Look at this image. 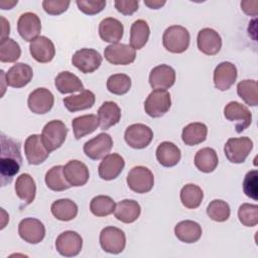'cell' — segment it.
<instances>
[{
  "mask_svg": "<svg viewBox=\"0 0 258 258\" xmlns=\"http://www.w3.org/2000/svg\"><path fill=\"white\" fill-rule=\"evenodd\" d=\"M208 127L201 122L189 123L182 129L181 139L185 145L194 146L204 142L207 139Z\"/></svg>",
  "mask_w": 258,
  "mask_h": 258,
  "instance_id": "35",
  "label": "cell"
},
{
  "mask_svg": "<svg viewBox=\"0 0 258 258\" xmlns=\"http://www.w3.org/2000/svg\"><path fill=\"white\" fill-rule=\"evenodd\" d=\"M54 97L52 93L45 88H37L32 91L27 99L29 110L34 114H45L53 106Z\"/></svg>",
  "mask_w": 258,
  "mask_h": 258,
  "instance_id": "16",
  "label": "cell"
},
{
  "mask_svg": "<svg viewBox=\"0 0 258 258\" xmlns=\"http://www.w3.org/2000/svg\"><path fill=\"white\" fill-rule=\"evenodd\" d=\"M126 181L132 191L146 194L150 191L154 185V176L149 168L138 165L130 169Z\"/></svg>",
  "mask_w": 258,
  "mask_h": 258,
  "instance_id": "3",
  "label": "cell"
},
{
  "mask_svg": "<svg viewBox=\"0 0 258 258\" xmlns=\"http://www.w3.org/2000/svg\"><path fill=\"white\" fill-rule=\"evenodd\" d=\"M95 94L90 90H84L79 95H72L63 98L62 102L68 111L74 113L82 110H87L95 104Z\"/></svg>",
  "mask_w": 258,
  "mask_h": 258,
  "instance_id": "31",
  "label": "cell"
},
{
  "mask_svg": "<svg viewBox=\"0 0 258 258\" xmlns=\"http://www.w3.org/2000/svg\"><path fill=\"white\" fill-rule=\"evenodd\" d=\"M150 28L147 22L143 19L134 21L130 28V46L135 50L141 49L148 41Z\"/></svg>",
  "mask_w": 258,
  "mask_h": 258,
  "instance_id": "37",
  "label": "cell"
},
{
  "mask_svg": "<svg viewBox=\"0 0 258 258\" xmlns=\"http://www.w3.org/2000/svg\"><path fill=\"white\" fill-rule=\"evenodd\" d=\"M24 153L29 164L38 165L46 160L50 152L44 146L41 135L32 134L24 142Z\"/></svg>",
  "mask_w": 258,
  "mask_h": 258,
  "instance_id": "15",
  "label": "cell"
},
{
  "mask_svg": "<svg viewBox=\"0 0 258 258\" xmlns=\"http://www.w3.org/2000/svg\"><path fill=\"white\" fill-rule=\"evenodd\" d=\"M103 60L100 52L93 48H81L72 57V63L84 74H91L99 69Z\"/></svg>",
  "mask_w": 258,
  "mask_h": 258,
  "instance_id": "10",
  "label": "cell"
},
{
  "mask_svg": "<svg viewBox=\"0 0 258 258\" xmlns=\"http://www.w3.org/2000/svg\"><path fill=\"white\" fill-rule=\"evenodd\" d=\"M33 77L32 68L23 62H16L7 73H5V82L11 88H22L30 83Z\"/></svg>",
  "mask_w": 258,
  "mask_h": 258,
  "instance_id": "20",
  "label": "cell"
},
{
  "mask_svg": "<svg viewBox=\"0 0 258 258\" xmlns=\"http://www.w3.org/2000/svg\"><path fill=\"white\" fill-rule=\"evenodd\" d=\"M241 8L242 10L250 16H256L258 11V1L254 0V1H242L241 2Z\"/></svg>",
  "mask_w": 258,
  "mask_h": 258,
  "instance_id": "50",
  "label": "cell"
},
{
  "mask_svg": "<svg viewBox=\"0 0 258 258\" xmlns=\"http://www.w3.org/2000/svg\"><path fill=\"white\" fill-rule=\"evenodd\" d=\"M131 88V79L125 74H114L107 80V89L114 95H124Z\"/></svg>",
  "mask_w": 258,
  "mask_h": 258,
  "instance_id": "42",
  "label": "cell"
},
{
  "mask_svg": "<svg viewBox=\"0 0 258 258\" xmlns=\"http://www.w3.org/2000/svg\"><path fill=\"white\" fill-rule=\"evenodd\" d=\"M124 26L116 18L107 17L104 18L99 24V35L102 40L106 42L118 43L119 40L123 37Z\"/></svg>",
  "mask_w": 258,
  "mask_h": 258,
  "instance_id": "26",
  "label": "cell"
},
{
  "mask_svg": "<svg viewBox=\"0 0 258 258\" xmlns=\"http://www.w3.org/2000/svg\"><path fill=\"white\" fill-rule=\"evenodd\" d=\"M1 23H2V33H1V40L8 38L9 32H10V25L9 22L3 17L1 16Z\"/></svg>",
  "mask_w": 258,
  "mask_h": 258,
  "instance_id": "51",
  "label": "cell"
},
{
  "mask_svg": "<svg viewBox=\"0 0 258 258\" xmlns=\"http://www.w3.org/2000/svg\"><path fill=\"white\" fill-rule=\"evenodd\" d=\"M219 163L218 155L215 149L211 147H205L200 149L195 156L196 167L205 173L213 172Z\"/></svg>",
  "mask_w": 258,
  "mask_h": 258,
  "instance_id": "36",
  "label": "cell"
},
{
  "mask_svg": "<svg viewBox=\"0 0 258 258\" xmlns=\"http://www.w3.org/2000/svg\"><path fill=\"white\" fill-rule=\"evenodd\" d=\"M204 199L203 189L194 183H187L180 189V202L187 209H197Z\"/></svg>",
  "mask_w": 258,
  "mask_h": 258,
  "instance_id": "39",
  "label": "cell"
},
{
  "mask_svg": "<svg viewBox=\"0 0 258 258\" xmlns=\"http://www.w3.org/2000/svg\"><path fill=\"white\" fill-rule=\"evenodd\" d=\"M116 204L109 196H97L90 203V211L96 217H106L114 213Z\"/></svg>",
  "mask_w": 258,
  "mask_h": 258,
  "instance_id": "41",
  "label": "cell"
},
{
  "mask_svg": "<svg viewBox=\"0 0 258 258\" xmlns=\"http://www.w3.org/2000/svg\"><path fill=\"white\" fill-rule=\"evenodd\" d=\"M19 141L1 134V153H0V177L1 185L10 183L13 177L19 172L22 164Z\"/></svg>",
  "mask_w": 258,
  "mask_h": 258,
  "instance_id": "1",
  "label": "cell"
},
{
  "mask_svg": "<svg viewBox=\"0 0 258 258\" xmlns=\"http://www.w3.org/2000/svg\"><path fill=\"white\" fill-rule=\"evenodd\" d=\"M238 218L242 225L254 227L258 224V206L252 204H243L239 207Z\"/></svg>",
  "mask_w": 258,
  "mask_h": 258,
  "instance_id": "45",
  "label": "cell"
},
{
  "mask_svg": "<svg viewBox=\"0 0 258 258\" xmlns=\"http://www.w3.org/2000/svg\"><path fill=\"white\" fill-rule=\"evenodd\" d=\"M98 119L100 128L102 130H107L120 121L121 109L115 102H104L98 110Z\"/></svg>",
  "mask_w": 258,
  "mask_h": 258,
  "instance_id": "28",
  "label": "cell"
},
{
  "mask_svg": "<svg viewBox=\"0 0 258 258\" xmlns=\"http://www.w3.org/2000/svg\"><path fill=\"white\" fill-rule=\"evenodd\" d=\"M100 245L107 253L119 254L126 246L125 233L116 227H106L100 233Z\"/></svg>",
  "mask_w": 258,
  "mask_h": 258,
  "instance_id": "7",
  "label": "cell"
},
{
  "mask_svg": "<svg viewBox=\"0 0 258 258\" xmlns=\"http://www.w3.org/2000/svg\"><path fill=\"white\" fill-rule=\"evenodd\" d=\"M16 4H17V0L16 1H8V2L6 0H2L0 2V7H1V9L6 10V9L13 8V6L16 5Z\"/></svg>",
  "mask_w": 258,
  "mask_h": 258,
  "instance_id": "53",
  "label": "cell"
},
{
  "mask_svg": "<svg viewBox=\"0 0 258 258\" xmlns=\"http://www.w3.org/2000/svg\"><path fill=\"white\" fill-rule=\"evenodd\" d=\"M76 4L80 11L87 15H95L100 13L106 6V1L96 0H77Z\"/></svg>",
  "mask_w": 258,
  "mask_h": 258,
  "instance_id": "47",
  "label": "cell"
},
{
  "mask_svg": "<svg viewBox=\"0 0 258 258\" xmlns=\"http://www.w3.org/2000/svg\"><path fill=\"white\" fill-rule=\"evenodd\" d=\"M141 214L140 205L134 200H123L119 202L114 211L115 218L125 224L135 222Z\"/></svg>",
  "mask_w": 258,
  "mask_h": 258,
  "instance_id": "30",
  "label": "cell"
},
{
  "mask_svg": "<svg viewBox=\"0 0 258 258\" xmlns=\"http://www.w3.org/2000/svg\"><path fill=\"white\" fill-rule=\"evenodd\" d=\"M104 56L112 64L126 66L135 60L136 51L129 44L112 43L105 47Z\"/></svg>",
  "mask_w": 258,
  "mask_h": 258,
  "instance_id": "13",
  "label": "cell"
},
{
  "mask_svg": "<svg viewBox=\"0 0 258 258\" xmlns=\"http://www.w3.org/2000/svg\"><path fill=\"white\" fill-rule=\"evenodd\" d=\"M21 55L19 44L12 38L2 39L0 42V60L1 62H15Z\"/></svg>",
  "mask_w": 258,
  "mask_h": 258,
  "instance_id": "43",
  "label": "cell"
},
{
  "mask_svg": "<svg viewBox=\"0 0 258 258\" xmlns=\"http://www.w3.org/2000/svg\"><path fill=\"white\" fill-rule=\"evenodd\" d=\"M258 86L255 80H243L237 85L238 96L249 106L255 107L258 104Z\"/></svg>",
  "mask_w": 258,
  "mask_h": 258,
  "instance_id": "40",
  "label": "cell"
},
{
  "mask_svg": "<svg viewBox=\"0 0 258 258\" xmlns=\"http://www.w3.org/2000/svg\"><path fill=\"white\" fill-rule=\"evenodd\" d=\"M15 192L17 197L22 201L20 209L25 208L34 201L36 184L29 173H22L16 178Z\"/></svg>",
  "mask_w": 258,
  "mask_h": 258,
  "instance_id": "25",
  "label": "cell"
},
{
  "mask_svg": "<svg viewBox=\"0 0 258 258\" xmlns=\"http://www.w3.org/2000/svg\"><path fill=\"white\" fill-rule=\"evenodd\" d=\"M17 31L25 41H32L38 37L41 31V21L39 17L32 12L21 14L17 21Z\"/></svg>",
  "mask_w": 258,
  "mask_h": 258,
  "instance_id": "17",
  "label": "cell"
},
{
  "mask_svg": "<svg viewBox=\"0 0 258 258\" xmlns=\"http://www.w3.org/2000/svg\"><path fill=\"white\" fill-rule=\"evenodd\" d=\"M231 214L230 206L223 200H214L207 207V215L215 222H225Z\"/></svg>",
  "mask_w": 258,
  "mask_h": 258,
  "instance_id": "44",
  "label": "cell"
},
{
  "mask_svg": "<svg viewBox=\"0 0 258 258\" xmlns=\"http://www.w3.org/2000/svg\"><path fill=\"white\" fill-rule=\"evenodd\" d=\"M44 180L47 187L53 191H63L72 186L64 177L62 165H55L48 169Z\"/></svg>",
  "mask_w": 258,
  "mask_h": 258,
  "instance_id": "38",
  "label": "cell"
},
{
  "mask_svg": "<svg viewBox=\"0 0 258 258\" xmlns=\"http://www.w3.org/2000/svg\"><path fill=\"white\" fill-rule=\"evenodd\" d=\"M190 35L188 30L181 25H171L162 35V43L166 50L172 53H182L188 48Z\"/></svg>",
  "mask_w": 258,
  "mask_h": 258,
  "instance_id": "2",
  "label": "cell"
},
{
  "mask_svg": "<svg viewBox=\"0 0 258 258\" xmlns=\"http://www.w3.org/2000/svg\"><path fill=\"white\" fill-rule=\"evenodd\" d=\"M115 8L123 15H132L138 10L139 2L136 0H116Z\"/></svg>",
  "mask_w": 258,
  "mask_h": 258,
  "instance_id": "49",
  "label": "cell"
},
{
  "mask_svg": "<svg viewBox=\"0 0 258 258\" xmlns=\"http://www.w3.org/2000/svg\"><path fill=\"white\" fill-rule=\"evenodd\" d=\"M31 56L40 63H46L52 60L55 54L53 42L46 36H38L29 44Z\"/></svg>",
  "mask_w": 258,
  "mask_h": 258,
  "instance_id": "23",
  "label": "cell"
},
{
  "mask_svg": "<svg viewBox=\"0 0 258 258\" xmlns=\"http://www.w3.org/2000/svg\"><path fill=\"white\" fill-rule=\"evenodd\" d=\"M83 247V239L75 231H64L55 240L56 251L64 257H75L80 254Z\"/></svg>",
  "mask_w": 258,
  "mask_h": 258,
  "instance_id": "12",
  "label": "cell"
},
{
  "mask_svg": "<svg viewBox=\"0 0 258 258\" xmlns=\"http://www.w3.org/2000/svg\"><path fill=\"white\" fill-rule=\"evenodd\" d=\"M144 4L146 6H148L151 9H159L161 8L164 4L165 1H161V0H145Z\"/></svg>",
  "mask_w": 258,
  "mask_h": 258,
  "instance_id": "52",
  "label": "cell"
},
{
  "mask_svg": "<svg viewBox=\"0 0 258 258\" xmlns=\"http://www.w3.org/2000/svg\"><path fill=\"white\" fill-rule=\"evenodd\" d=\"M71 2L64 0H44L42 1L43 10L49 15H59L68 10Z\"/></svg>",
  "mask_w": 258,
  "mask_h": 258,
  "instance_id": "48",
  "label": "cell"
},
{
  "mask_svg": "<svg viewBox=\"0 0 258 258\" xmlns=\"http://www.w3.org/2000/svg\"><path fill=\"white\" fill-rule=\"evenodd\" d=\"M171 106L170 94L166 90H153L144 102L145 113L152 118L162 117Z\"/></svg>",
  "mask_w": 258,
  "mask_h": 258,
  "instance_id": "5",
  "label": "cell"
},
{
  "mask_svg": "<svg viewBox=\"0 0 258 258\" xmlns=\"http://www.w3.org/2000/svg\"><path fill=\"white\" fill-rule=\"evenodd\" d=\"M100 126L99 119L94 114L79 116L72 121V127L76 139H81L93 133Z\"/></svg>",
  "mask_w": 258,
  "mask_h": 258,
  "instance_id": "34",
  "label": "cell"
},
{
  "mask_svg": "<svg viewBox=\"0 0 258 258\" xmlns=\"http://www.w3.org/2000/svg\"><path fill=\"white\" fill-rule=\"evenodd\" d=\"M63 174L68 182L72 186L85 185L90 177L87 165L80 160H70L63 166Z\"/></svg>",
  "mask_w": 258,
  "mask_h": 258,
  "instance_id": "24",
  "label": "cell"
},
{
  "mask_svg": "<svg viewBox=\"0 0 258 258\" xmlns=\"http://www.w3.org/2000/svg\"><path fill=\"white\" fill-rule=\"evenodd\" d=\"M68 128L60 120H51L46 123L41 132V139L46 149L51 152L59 148L66 140Z\"/></svg>",
  "mask_w": 258,
  "mask_h": 258,
  "instance_id": "4",
  "label": "cell"
},
{
  "mask_svg": "<svg viewBox=\"0 0 258 258\" xmlns=\"http://www.w3.org/2000/svg\"><path fill=\"white\" fill-rule=\"evenodd\" d=\"M124 139L130 147L134 149H143L152 141L153 131L145 124H132L126 128Z\"/></svg>",
  "mask_w": 258,
  "mask_h": 258,
  "instance_id": "9",
  "label": "cell"
},
{
  "mask_svg": "<svg viewBox=\"0 0 258 258\" xmlns=\"http://www.w3.org/2000/svg\"><path fill=\"white\" fill-rule=\"evenodd\" d=\"M78 206L70 199H60L54 201L50 206L52 216L62 222L74 220L78 215Z\"/></svg>",
  "mask_w": 258,
  "mask_h": 258,
  "instance_id": "33",
  "label": "cell"
},
{
  "mask_svg": "<svg viewBox=\"0 0 258 258\" xmlns=\"http://www.w3.org/2000/svg\"><path fill=\"white\" fill-rule=\"evenodd\" d=\"M202 227L199 223L190 220H185L177 223L174 227L175 237L187 244L198 242L202 237Z\"/></svg>",
  "mask_w": 258,
  "mask_h": 258,
  "instance_id": "27",
  "label": "cell"
},
{
  "mask_svg": "<svg viewBox=\"0 0 258 258\" xmlns=\"http://www.w3.org/2000/svg\"><path fill=\"white\" fill-rule=\"evenodd\" d=\"M237 68L230 61L219 63L214 71V85L220 91L229 90L237 80Z\"/></svg>",
  "mask_w": 258,
  "mask_h": 258,
  "instance_id": "22",
  "label": "cell"
},
{
  "mask_svg": "<svg viewBox=\"0 0 258 258\" xmlns=\"http://www.w3.org/2000/svg\"><path fill=\"white\" fill-rule=\"evenodd\" d=\"M257 177H258V173L256 169L250 170L246 173L244 181H243V190L245 192V195L250 198L253 199L254 201H257L258 197H257Z\"/></svg>",
  "mask_w": 258,
  "mask_h": 258,
  "instance_id": "46",
  "label": "cell"
},
{
  "mask_svg": "<svg viewBox=\"0 0 258 258\" xmlns=\"http://www.w3.org/2000/svg\"><path fill=\"white\" fill-rule=\"evenodd\" d=\"M124 158L118 153L106 155L98 167L99 176L104 180H113L117 178L124 169Z\"/></svg>",
  "mask_w": 258,
  "mask_h": 258,
  "instance_id": "21",
  "label": "cell"
},
{
  "mask_svg": "<svg viewBox=\"0 0 258 258\" xmlns=\"http://www.w3.org/2000/svg\"><path fill=\"white\" fill-rule=\"evenodd\" d=\"M20 238L29 244L40 243L45 236V227L38 219L25 218L18 225Z\"/></svg>",
  "mask_w": 258,
  "mask_h": 258,
  "instance_id": "14",
  "label": "cell"
},
{
  "mask_svg": "<svg viewBox=\"0 0 258 258\" xmlns=\"http://www.w3.org/2000/svg\"><path fill=\"white\" fill-rule=\"evenodd\" d=\"M253 148V141L249 137L230 138L224 146L227 159L232 163H243Z\"/></svg>",
  "mask_w": 258,
  "mask_h": 258,
  "instance_id": "8",
  "label": "cell"
},
{
  "mask_svg": "<svg viewBox=\"0 0 258 258\" xmlns=\"http://www.w3.org/2000/svg\"><path fill=\"white\" fill-rule=\"evenodd\" d=\"M54 86L60 94H70L84 91V85L79 77L68 71L60 72L55 77Z\"/></svg>",
  "mask_w": 258,
  "mask_h": 258,
  "instance_id": "32",
  "label": "cell"
},
{
  "mask_svg": "<svg viewBox=\"0 0 258 258\" xmlns=\"http://www.w3.org/2000/svg\"><path fill=\"white\" fill-rule=\"evenodd\" d=\"M197 44L200 51L207 55H215L222 48V38L213 28H203L199 31Z\"/></svg>",
  "mask_w": 258,
  "mask_h": 258,
  "instance_id": "19",
  "label": "cell"
},
{
  "mask_svg": "<svg viewBox=\"0 0 258 258\" xmlns=\"http://www.w3.org/2000/svg\"><path fill=\"white\" fill-rule=\"evenodd\" d=\"M224 116L228 121L235 123L237 133H242L252 122V114L250 110L245 105L236 101L229 102L225 106Z\"/></svg>",
  "mask_w": 258,
  "mask_h": 258,
  "instance_id": "6",
  "label": "cell"
},
{
  "mask_svg": "<svg viewBox=\"0 0 258 258\" xmlns=\"http://www.w3.org/2000/svg\"><path fill=\"white\" fill-rule=\"evenodd\" d=\"M175 83V71L168 64L154 67L149 74V84L154 90H167Z\"/></svg>",
  "mask_w": 258,
  "mask_h": 258,
  "instance_id": "18",
  "label": "cell"
},
{
  "mask_svg": "<svg viewBox=\"0 0 258 258\" xmlns=\"http://www.w3.org/2000/svg\"><path fill=\"white\" fill-rule=\"evenodd\" d=\"M181 157L180 149L172 142L163 141L156 149V159L164 167L176 165Z\"/></svg>",
  "mask_w": 258,
  "mask_h": 258,
  "instance_id": "29",
  "label": "cell"
},
{
  "mask_svg": "<svg viewBox=\"0 0 258 258\" xmlns=\"http://www.w3.org/2000/svg\"><path fill=\"white\" fill-rule=\"evenodd\" d=\"M113 147V139L107 133H100L84 144L85 154L93 159L99 160L109 154Z\"/></svg>",
  "mask_w": 258,
  "mask_h": 258,
  "instance_id": "11",
  "label": "cell"
}]
</instances>
